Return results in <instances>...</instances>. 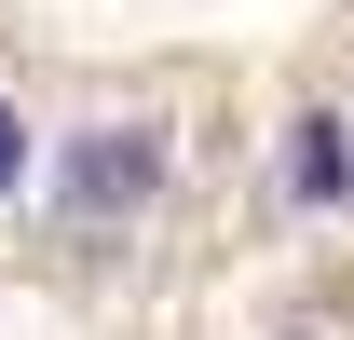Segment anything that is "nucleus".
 <instances>
[{"label":"nucleus","instance_id":"1","mask_svg":"<svg viewBox=\"0 0 354 340\" xmlns=\"http://www.w3.org/2000/svg\"><path fill=\"white\" fill-rule=\"evenodd\" d=\"M191 191V95L150 68H95L41 95V191H28V245L55 272H123Z\"/></svg>","mask_w":354,"mask_h":340},{"label":"nucleus","instance_id":"2","mask_svg":"<svg viewBox=\"0 0 354 340\" xmlns=\"http://www.w3.org/2000/svg\"><path fill=\"white\" fill-rule=\"evenodd\" d=\"M272 205L286 218H341L354 205V109H300L272 136Z\"/></svg>","mask_w":354,"mask_h":340},{"label":"nucleus","instance_id":"3","mask_svg":"<svg viewBox=\"0 0 354 340\" xmlns=\"http://www.w3.org/2000/svg\"><path fill=\"white\" fill-rule=\"evenodd\" d=\"M28 191H41V95L0 68V245H28Z\"/></svg>","mask_w":354,"mask_h":340}]
</instances>
